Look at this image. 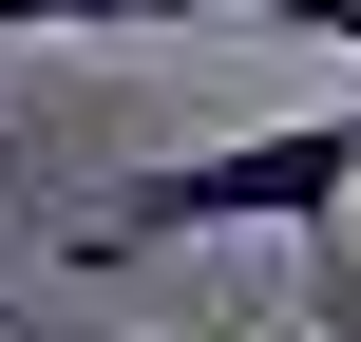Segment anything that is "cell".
Listing matches in <instances>:
<instances>
[{
    "mask_svg": "<svg viewBox=\"0 0 361 342\" xmlns=\"http://www.w3.org/2000/svg\"><path fill=\"white\" fill-rule=\"evenodd\" d=\"M343 190H361V114H267V133H209L171 171H114L76 209V248L133 267V248H209V228H324Z\"/></svg>",
    "mask_w": 361,
    "mask_h": 342,
    "instance_id": "6da1fadb",
    "label": "cell"
},
{
    "mask_svg": "<svg viewBox=\"0 0 361 342\" xmlns=\"http://www.w3.org/2000/svg\"><path fill=\"white\" fill-rule=\"evenodd\" d=\"M0 38H133V0H0Z\"/></svg>",
    "mask_w": 361,
    "mask_h": 342,
    "instance_id": "7a4b0ae2",
    "label": "cell"
}]
</instances>
